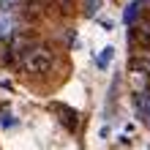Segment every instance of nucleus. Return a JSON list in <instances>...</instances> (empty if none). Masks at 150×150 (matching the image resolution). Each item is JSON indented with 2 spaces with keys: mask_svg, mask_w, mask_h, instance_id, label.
<instances>
[{
  "mask_svg": "<svg viewBox=\"0 0 150 150\" xmlns=\"http://www.w3.org/2000/svg\"><path fill=\"white\" fill-rule=\"evenodd\" d=\"M19 6V0H0V11H11Z\"/></svg>",
  "mask_w": 150,
  "mask_h": 150,
  "instance_id": "1a4fd4ad",
  "label": "nucleus"
},
{
  "mask_svg": "<svg viewBox=\"0 0 150 150\" xmlns=\"http://www.w3.org/2000/svg\"><path fill=\"white\" fill-rule=\"evenodd\" d=\"M134 19H137V3H131V6L126 8V22L131 25V22H134Z\"/></svg>",
  "mask_w": 150,
  "mask_h": 150,
  "instance_id": "6e6552de",
  "label": "nucleus"
},
{
  "mask_svg": "<svg viewBox=\"0 0 150 150\" xmlns=\"http://www.w3.org/2000/svg\"><path fill=\"white\" fill-rule=\"evenodd\" d=\"M14 36V19L11 11H0V38H11Z\"/></svg>",
  "mask_w": 150,
  "mask_h": 150,
  "instance_id": "7ed1b4c3",
  "label": "nucleus"
},
{
  "mask_svg": "<svg viewBox=\"0 0 150 150\" xmlns=\"http://www.w3.org/2000/svg\"><path fill=\"white\" fill-rule=\"evenodd\" d=\"M52 109L63 115V117H60V120H63V123H66L68 128H76V112H74L71 107H66V104H57V101H55V104H52Z\"/></svg>",
  "mask_w": 150,
  "mask_h": 150,
  "instance_id": "f03ea898",
  "label": "nucleus"
},
{
  "mask_svg": "<svg viewBox=\"0 0 150 150\" xmlns=\"http://www.w3.org/2000/svg\"><path fill=\"white\" fill-rule=\"evenodd\" d=\"M112 55H115V47H104V49H101V55L96 57V66H98V68H107V66H109V60H112Z\"/></svg>",
  "mask_w": 150,
  "mask_h": 150,
  "instance_id": "39448f33",
  "label": "nucleus"
},
{
  "mask_svg": "<svg viewBox=\"0 0 150 150\" xmlns=\"http://www.w3.org/2000/svg\"><path fill=\"white\" fill-rule=\"evenodd\" d=\"M134 41L139 44V47L150 49V30H145V28H137V30H134Z\"/></svg>",
  "mask_w": 150,
  "mask_h": 150,
  "instance_id": "423d86ee",
  "label": "nucleus"
},
{
  "mask_svg": "<svg viewBox=\"0 0 150 150\" xmlns=\"http://www.w3.org/2000/svg\"><path fill=\"white\" fill-rule=\"evenodd\" d=\"M147 68H150V60H147Z\"/></svg>",
  "mask_w": 150,
  "mask_h": 150,
  "instance_id": "9b49d317",
  "label": "nucleus"
},
{
  "mask_svg": "<svg viewBox=\"0 0 150 150\" xmlns=\"http://www.w3.org/2000/svg\"><path fill=\"white\" fill-rule=\"evenodd\" d=\"M52 63H55V52L49 47H36V49H30L28 55H25V71L33 74V76L47 74L52 68Z\"/></svg>",
  "mask_w": 150,
  "mask_h": 150,
  "instance_id": "f257e3e1",
  "label": "nucleus"
},
{
  "mask_svg": "<svg viewBox=\"0 0 150 150\" xmlns=\"http://www.w3.org/2000/svg\"><path fill=\"white\" fill-rule=\"evenodd\" d=\"M98 8H101V0H85V14L87 16H93Z\"/></svg>",
  "mask_w": 150,
  "mask_h": 150,
  "instance_id": "0eeeda50",
  "label": "nucleus"
},
{
  "mask_svg": "<svg viewBox=\"0 0 150 150\" xmlns=\"http://www.w3.org/2000/svg\"><path fill=\"white\" fill-rule=\"evenodd\" d=\"M137 107H139V112H142V117L150 123V90H145V96L137 98Z\"/></svg>",
  "mask_w": 150,
  "mask_h": 150,
  "instance_id": "20e7f679",
  "label": "nucleus"
},
{
  "mask_svg": "<svg viewBox=\"0 0 150 150\" xmlns=\"http://www.w3.org/2000/svg\"><path fill=\"white\" fill-rule=\"evenodd\" d=\"M145 3H147V6H150V0H145Z\"/></svg>",
  "mask_w": 150,
  "mask_h": 150,
  "instance_id": "9d476101",
  "label": "nucleus"
}]
</instances>
